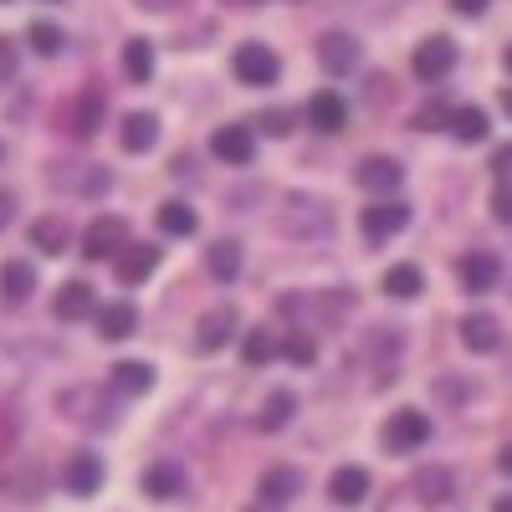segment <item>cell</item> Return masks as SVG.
<instances>
[{"mask_svg":"<svg viewBox=\"0 0 512 512\" xmlns=\"http://www.w3.org/2000/svg\"><path fill=\"white\" fill-rule=\"evenodd\" d=\"M282 231L292 241H323L333 236V210L318 200V195H287L282 205Z\"/></svg>","mask_w":512,"mask_h":512,"instance_id":"1","label":"cell"},{"mask_svg":"<svg viewBox=\"0 0 512 512\" xmlns=\"http://www.w3.org/2000/svg\"><path fill=\"white\" fill-rule=\"evenodd\" d=\"M231 72H236V82H246V88H272V82L282 77V62H277V52L267 47V41H241L236 57H231Z\"/></svg>","mask_w":512,"mask_h":512,"instance_id":"2","label":"cell"},{"mask_svg":"<svg viewBox=\"0 0 512 512\" xmlns=\"http://www.w3.org/2000/svg\"><path fill=\"white\" fill-rule=\"evenodd\" d=\"M379 441H384V451H395V456L420 451L425 441H431V420H425V410H395L390 420H384Z\"/></svg>","mask_w":512,"mask_h":512,"instance_id":"3","label":"cell"},{"mask_svg":"<svg viewBox=\"0 0 512 512\" xmlns=\"http://www.w3.org/2000/svg\"><path fill=\"white\" fill-rule=\"evenodd\" d=\"M410 67H415V77L420 82H446L451 72H456V41L451 36H425L420 47H415V57H410Z\"/></svg>","mask_w":512,"mask_h":512,"instance_id":"4","label":"cell"},{"mask_svg":"<svg viewBox=\"0 0 512 512\" xmlns=\"http://www.w3.org/2000/svg\"><path fill=\"white\" fill-rule=\"evenodd\" d=\"M108 113V93H103V82H88L72 103H67V134L72 139H93L98 134V123Z\"/></svg>","mask_w":512,"mask_h":512,"instance_id":"5","label":"cell"},{"mask_svg":"<svg viewBox=\"0 0 512 512\" xmlns=\"http://www.w3.org/2000/svg\"><path fill=\"white\" fill-rule=\"evenodd\" d=\"M318 62H323L328 77H349V72H359L364 52H359V41L349 31H323L318 36Z\"/></svg>","mask_w":512,"mask_h":512,"instance_id":"6","label":"cell"},{"mask_svg":"<svg viewBox=\"0 0 512 512\" xmlns=\"http://www.w3.org/2000/svg\"><path fill=\"white\" fill-rule=\"evenodd\" d=\"M497 277H502V256L497 251H466L456 262V282H461V292H472V297L492 292Z\"/></svg>","mask_w":512,"mask_h":512,"instance_id":"7","label":"cell"},{"mask_svg":"<svg viewBox=\"0 0 512 512\" xmlns=\"http://www.w3.org/2000/svg\"><path fill=\"white\" fill-rule=\"evenodd\" d=\"M123 246H128V221L123 216H98L88 226V236H82V256H88V262H103V256L118 262Z\"/></svg>","mask_w":512,"mask_h":512,"instance_id":"8","label":"cell"},{"mask_svg":"<svg viewBox=\"0 0 512 512\" xmlns=\"http://www.w3.org/2000/svg\"><path fill=\"white\" fill-rule=\"evenodd\" d=\"M364 236L374 241V246H384L390 236H400L405 226H410V205L405 200H379V205H364Z\"/></svg>","mask_w":512,"mask_h":512,"instance_id":"9","label":"cell"},{"mask_svg":"<svg viewBox=\"0 0 512 512\" xmlns=\"http://www.w3.org/2000/svg\"><path fill=\"white\" fill-rule=\"evenodd\" d=\"M62 492H72V497H93V492H103V456H93V451H72V456L62 461Z\"/></svg>","mask_w":512,"mask_h":512,"instance_id":"10","label":"cell"},{"mask_svg":"<svg viewBox=\"0 0 512 512\" xmlns=\"http://www.w3.org/2000/svg\"><path fill=\"white\" fill-rule=\"evenodd\" d=\"M236 323H241V313H236L231 303H221V308L200 313V323H195V349H200V354H216V349H226L231 338H236Z\"/></svg>","mask_w":512,"mask_h":512,"instance_id":"11","label":"cell"},{"mask_svg":"<svg viewBox=\"0 0 512 512\" xmlns=\"http://www.w3.org/2000/svg\"><path fill=\"white\" fill-rule=\"evenodd\" d=\"M47 180L57 190H67V195H103L113 185V175H108L103 164H62V169H52Z\"/></svg>","mask_w":512,"mask_h":512,"instance_id":"12","label":"cell"},{"mask_svg":"<svg viewBox=\"0 0 512 512\" xmlns=\"http://www.w3.org/2000/svg\"><path fill=\"white\" fill-rule=\"evenodd\" d=\"M210 154H216L221 164H251L256 159V134L251 123H226L210 134Z\"/></svg>","mask_w":512,"mask_h":512,"instance_id":"13","label":"cell"},{"mask_svg":"<svg viewBox=\"0 0 512 512\" xmlns=\"http://www.w3.org/2000/svg\"><path fill=\"white\" fill-rule=\"evenodd\" d=\"M154 267H159V246H149V241H128L118 251V262H113L123 287H139L144 277H154Z\"/></svg>","mask_w":512,"mask_h":512,"instance_id":"14","label":"cell"},{"mask_svg":"<svg viewBox=\"0 0 512 512\" xmlns=\"http://www.w3.org/2000/svg\"><path fill=\"white\" fill-rule=\"evenodd\" d=\"M185 487H190V477H185V466H180V461H169V456H159L154 466H144V492H149L154 502H169V497H185Z\"/></svg>","mask_w":512,"mask_h":512,"instance_id":"15","label":"cell"},{"mask_svg":"<svg viewBox=\"0 0 512 512\" xmlns=\"http://www.w3.org/2000/svg\"><path fill=\"white\" fill-rule=\"evenodd\" d=\"M354 180H359L369 195H384V200H390V190H400V180H405V169H400V159L369 154V159L354 169Z\"/></svg>","mask_w":512,"mask_h":512,"instance_id":"16","label":"cell"},{"mask_svg":"<svg viewBox=\"0 0 512 512\" xmlns=\"http://www.w3.org/2000/svg\"><path fill=\"white\" fill-rule=\"evenodd\" d=\"M451 487H456V477L446 472V466H420V472L410 477V487H405V492H410L420 507H441V502H451V497H456Z\"/></svg>","mask_w":512,"mask_h":512,"instance_id":"17","label":"cell"},{"mask_svg":"<svg viewBox=\"0 0 512 512\" xmlns=\"http://www.w3.org/2000/svg\"><path fill=\"white\" fill-rule=\"evenodd\" d=\"M256 492H262V507H287L303 492V472H297V466H272V472L256 482Z\"/></svg>","mask_w":512,"mask_h":512,"instance_id":"18","label":"cell"},{"mask_svg":"<svg viewBox=\"0 0 512 512\" xmlns=\"http://www.w3.org/2000/svg\"><path fill=\"white\" fill-rule=\"evenodd\" d=\"M308 123L318 128V134H338V128L349 123V103L338 98L333 88H323V93H313V98H308Z\"/></svg>","mask_w":512,"mask_h":512,"instance_id":"19","label":"cell"},{"mask_svg":"<svg viewBox=\"0 0 512 512\" xmlns=\"http://www.w3.org/2000/svg\"><path fill=\"white\" fill-rule=\"evenodd\" d=\"M461 344L472 349V354H492L502 344V323L492 313H466L461 318Z\"/></svg>","mask_w":512,"mask_h":512,"instance_id":"20","label":"cell"},{"mask_svg":"<svg viewBox=\"0 0 512 512\" xmlns=\"http://www.w3.org/2000/svg\"><path fill=\"white\" fill-rule=\"evenodd\" d=\"M118 144H123L128 154H149V149L159 144V118H154V113H128L123 128H118Z\"/></svg>","mask_w":512,"mask_h":512,"instance_id":"21","label":"cell"},{"mask_svg":"<svg viewBox=\"0 0 512 512\" xmlns=\"http://www.w3.org/2000/svg\"><path fill=\"white\" fill-rule=\"evenodd\" d=\"M93 323H98V333L108 338V344H123V338L139 328V313H134V303H103L93 313Z\"/></svg>","mask_w":512,"mask_h":512,"instance_id":"22","label":"cell"},{"mask_svg":"<svg viewBox=\"0 0 512 512\" xmlns=\"http://www.w3.org/2000/svg\"><path fill=\"white\" fill-rule=\"evenodd\" d=\"M52 313H57L62 323H77V318L98 313V303H93V287H88V282H62V292H57Z\"/></svg>","mask_w":512,"mask_h":512,"instance_id":"23","label":"cell"},{"mask_svg":"<svg viewBox=\"0 0 512 512\" xmlns=\"http://www.w3.org/2000/svg\"><path fill=\"white\" fill-rule=\"evenodd\" d=\"M328 497H333L338 507L364 502V497H369V472H364V466H338L333 482H328Z\"/></svg>","mask_w":512,"mask_h":512,"instance_id":"24","label":"cell"},{"mask_svg":"<svg viewBox=\"0 0 512 512\" xmlns=\"http://www.w3.org/2000/svg\"><path fill=\"white\" fill-rule=\"evenodd\" d=\"M113 390H118V395H149V390H154V364H144V359L113 364Z\"/></svg>","mask_w":512,"mask_h":512,"instance_id":"25","label":"cell"},{"mask_svg":"<svg viewBox=\"0 0 512 512\" xmlns=\"http://www.w3.org/2000/svg\"><path fill=\"white\" fill-rule=\"evenodd\" d=\"M205 272L216 277V282H236V277H241V241L205 246Z\"/></svg>","mask_w":512,"mask_h":512,"instance_id":"26","label":"cell"},{"mask_svg":"<svg viewBox=\"0 0 512 512\" xmlns=\"http://www.w3.org/2000/svg\"><path fill=\"white\" fill-rule=\"evenodd\" d=\"M31 246H36V251H47V256H62V251L72 246L67 221H62V216H41V221H31Z\"/></svg>","mask_w":512,"mask_h":512,"instance_id":"27","label":"cell"},{"mask_svg":"<svg viewBox=\"0 0 512 512\" xmlns=\"http://www.w3.org/2000/svg\"><path fill=\"white\" fill-rule=\"evenodd\" d=\"M31 292H36V267L31 262H6L0 267V297H6V303H26Z\"/></svg>","mask_w":512,"mask_h":512,"instance_id":"28","label":"cell"},{"mask_svg":"<svg viewBox=\"0 0 512 512\" xmlns=\"http://www.w3.org/2000/svg\"><path fill=\"white\" fill-rule=\"evenodd\" d=\"M292 415H297V395H292V390H272V395L262 400V415H256V425L272 436V431H282V425H292Z\"/></svg>","mask_w":512,"mask_h":512,"instance_id":"29","label":"cell"},{"mask_svg":"<svg viewBox=\"0 0 512 512\" xmlns=\"http://www.w3.org/2000/svg\"><path fill=\"white\" fill-rule=\"evenodd\" d=\"M123 77L128 82H149L154 77V41H144V36L123 41Z\"/></svg>","mask_w":512,"mask_h":512,"instance_id":"30","label":"cell"},{"mask_svg":"<svg viewBox=\"0 0 512 512\" xmlns=\"http://www.w3.org/2000/svg\"><path fill=\"white\" fill-rule=\"evenodd\" d=\"M159 231L164 236H195L200 231V216H195L185 200H164L159 205Z\"/></svg>","mask_w":512,"mask_h":512,"instance_id":"31","label":"cell"},{"mask_svg":"<svg viewBox=\"0 0 512 512\" xmlns=\"http://www.w3.org/2000/svg\"><path fill=\"white\" fill-rule=\"evenodd\" d=\"M241 359H246V369H267V364L277 359V338H272V328H267V323L246 333V344H241Z\"/></svg>","mask_w":512,"mask_h":512,"instance_id":"32","label":"cell"},{"mask_svg":"<svg viewBox=\"0 0 512 512\" xmlns=\"http://www.w3.org/2000/svg\"><path fill=\"white\" fill-rule=\"evenodd\" d=\"M420 287H425V277H420V267H415V262H400V267H390V272H384V292H390V297H400V303L420 297Z\"/></svg>","mask_w":512,"mask_h":512,"instance_id":"33","label":"cell"},{"mask_svg":"<svg viewBox=\"0 0 512 512\" xmlns=\"http://www.w3.org/2000/svg\"><path fill=\"white\" fill-rule=\"evenodd\" d=\"M451 134H456L461 144H482V139L492 134V123H487V113H482V108H456Z\"/></svg>","mask_w":512,"mask_h":512,"instance_id":"34","label":"cell"},{"mask_svg":"<svg viewBox=\"0 0 512 512\" xmlns=\"http://www.w3.org/2000/svg\"><path fill=\"white\" fill-rule=\"evenodd\" d=\"M282 354H287L292 364H303V369H308V364L318 359V338H313L308 328H292V333L282 338Z\"/></svg>","mask_w":512,"mask_h":512,"instance_id":"35","label":"cell"},{"mask_svg":"<svg viewBox=\"0 0 512 512\" xmlns=\"http://www.w3.org/2000/svg\"><path fill=\"white\" fill-rule=\"evenodd\" d=\"M26 41H31V52H36V57H57L67 36H62V31H57L52 21H31V31H26Z\"/></svg>","mask_w":512,"mask_h":512,"instance_id":"36","label":"cell"},{"mask_svg":"<svg viewBox=\"0 0 512 512\" xmlns=\"http://www.w3.org/2000/svg\"><path fill=\"white\" fill-rule=\"evenodd\" d=\"M451 118H456V108H446V103H425V108L415 113V128L436 134V128H451Z\"/></svg>","mask_w":512,"mask_h":512,"instance_id":"37","label":"cell"},{"mask_svg":"<svg viewBox=\"0 0 512 512\" xmlns=\"http://www.w3.org/2000/svg\"><path fill=\"white\" fill-rule=\"evenodd\" d=\"M256 128H262V134H272V139H287V134H292V118H287V113H262V118H256Z\"/></svg>","mask_w":512,"mask_h":512,"instance_id":"38","label":"cell"},{"mask_svg":"<svg viewBox=\"0 0 512 512\" xmlns=\"http://www.w3.org/2000/svg\"><path fill=\"white\" fill-rule=\"evenodd\" d=\"M16 77V41L11 36H0V88Z\"/></svg>","mask_w":512,"mask_h":512,"instance_id":"39","label":"cell"},{"mask_svg":"<svg viewBox=\"0 0 512 512\" xmlns=\"http://www.w3.org/2000/svg\"><path fill=\"white\" fill-rule=\"evenodd\" d=\"M492 216H497L502 226H512V185H502V190L492 195Z\"/></svg>","mask_w":512,"mask_h":512,"instance_id":"40","label":"cell"},{"mask_svg":"<svg viewBox=\"0 0 512 512\" xmlns=\"http://www.w3.org/2000/svg\"><path fill=\"white\" fill-rule=\"evenodd\" d=\"M487 6H492V0H451V11H456V16H466V21L487 16Z\"/></svg>","mask_w":512,"mask_h":512,"instance_id":"41","label":"cell"},{"mask_svg":"<svg viewBox=\"0 0 512 512\" xmlns=\"http://www.w3.org/2000/svg\"><path fill=\"white\" fill-rule=\"evenodd\" d=\"M492 175H497V180H512V144H502V149L492 154Z\"/></svg>","mask_w":512,"mask_h":512,"instance_id":"42","label":"cell"},{"mask_svg":"<svg viewBox=\"0 0 512 512\" xmlns=\"http://www.w3.org/2000/svg\"><path fill=\"white\" fill-rule=\"evenodd\" d=\"M139 11H175V6H185V0H134Z\"/></svg>","mask_w":512,"mask_h":512,"instance_id":"43","label":"cell"},{"mask_svg":"<svg viewBox=\"0 0 512 512\" xmlns=\"http://www.w3.org/2000/svg\"><path fill=\"white\" fill-rule=\"evenodd\" d=\"M11 216H16V200H11L6 190H0V231H6V226H11Z\"/></svg>","mask_w":512,"mask_h":512,"instance_id":"44","label":"cell"},{"mask_svg":"<svg viewBox=\"0 0 512 512\" xmlns=\"http://www.w3.org/2000/svg\"><path fill=\"white\" fill-rule=\"evenodd\" d=\"M497 466H502V472L512 477V446H502V451H497Z\"/></svg>","mask_w":512,"mask_h":512,"instance_id":"45","label":"cell"},{"mask_svg":"<svg viewBox=\"0 0 512 512\" xmlns=\"http://www.w3.org/2000/svg\"><path fill=\"white\" fill-rule=\"evenodd\" d=\"M492 512H512V492H507V497H497V502H492Z\"/></svg>","mask_w":512,"mask_h":512,"instance_id":"46","label":"cell"},{"mask_svg":"<svg viewBox=\"0 0 512 512\" xmlns=\"http://www.w3.org/2000/svg\"><path fill=\"white\" fill-rule=\"evenodd\" d=\"M502 108H507V113H512V88H507V93H502Z\"/></svg>","mask_w":512,"mask_h":512,"instance_id":"47","label":"cell"},{"mask_svg":"<svg viewBox=\"0 0 512 512\" xmlns=\"http://www.w3.org/2000/svg\"><path fill=\"white\" fill-rule=\"evenodd\" d=\"M231 6H256V0H231Z\"/></svg>","mask_w":512,"mask_h":512,"instance_id":"48","label":"cell"},{"mask_svg":"<svg viewBox=\"0 0 512 512\" xmlns=\"http://www.w3.org/2000/svg\"><path fill=\"white\" fill-rule=\"evenodd\" d=\"M502 62H507V72H512V47H507V57H502Z\"/></svg>","mask_w":512,"mask_h":512,"instance_id":"49","label":"cell"},{"mask_svg":"<svg viewBox=\"0 0 512 512\" xmlns=\"http://www.w3.org/2000/svg\"><path fill=\"white\" fill-rule=\"evenodd\" d=\"M0 159H6V149H0Z\"/></svg>","mask_w":512,"mask_h":512,"instance_id":"50","label":"cell"}]
</instances>
